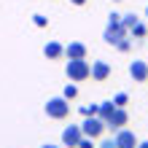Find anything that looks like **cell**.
Returning a JSON list of instances; mask_svg holds the SVG:
<instances>
[{"instance_id":"6da1fadb","label":"cell","mask_w":148,"mask_h":148,"mask_svg":"<svg viewBox=\"0 0 148 148\" xmlns=\"http://www.w3.org/2000/svg\"><path fill=\"white\" fill-rule=\"evenodd\" d=\"M65 73H67V78H70L73 84L75 81H86V78H92V65L86 62V59H67Z\"/></svg>"},{"instance_id":"7a4b0ae2","label":"cell","mask_w":148,"mask_h":148,"mask_svg":"<svg viewBox=\"0 0 148 148\" xmlns=\"http://www.w3.org/2000/svg\"><path fill=\"white\" fill-rule=\"evenodd\" d=\"M43 110H46L49 119L62 121V119H67V113H70V100L67 97H51L46 105H43Z\"/></svg>"},{"instance_id":"3957f363","label":"cell","mask_w":148,"mask_h":148,"mask_svg":"<svg viewBox=\"0 0 148 148\" xmlns=\"http://www.w3.org/2000/svg\"><path fill=\"white\" fill-rule=\"evenodd\" d=\"M81 129H84V135H86V137H94V140H97V137L108 129V124H105L100 116H86V119L81 121Z\"/></svg>"},{"instance_id":"277c9868","label":"cell","mask_w":148,"mask_h":148,"mask_svg":"<svg viewBox=\"0 0 148 148\" xmlns=\"http://www.w3.org/2000/svg\"><path fill=\"white\" fill-rule=\"evenodd\" d=\"M102 38H105V43H108V46H119V43L121 40H124V38H129V30L124 27V24H108V27H105V32H102Z\"/></svg>"},{"instance_id":"5b68a950","label":"cell","mask_w":148,"mask_h":148,"mask_svg":"<svg viewBox=\"0 0 148 148\" xmlns=\"http://www.w3.org/2000/svg\"><path fill=\"white\" fill-rule=\"evenodd\" d=\"M81 137H84L81 124H70V127H65V129H62V145H67V148H78Z\"/></svg>"},{"instance_id":"8992f818","label":"cell","mask_w":148,"mask_h":148,"mask_svg":"<svg viewBox=\"0 0 148 148\" xmlns=\"http://www.w3.org/2000/svg\"><path fill=\"white\" fill-rule=\"evenodd\" d=\"M105 124H108L110 132H119L121 127H127V124H129V113H127V108H116V110L110 113V119L105 121Z\"/></svg>"},{"instance_id":"52a82bcc","label":"cell","mask_w":148,"mask_h":148,"mask_svg":"<svg viewBox=\"0 0 148 148\" xmlns=\"http://www.w3.org/2000/svg\"><path fill=\"white\" fill-rule=\"evenodd\" d=\"M113 137H116V145L119 148H137V137H135V132L132 129H127V127H121L119 132H113Z\"/></svg>"},{"instance_id":"ba28073f","label":"cell","mask_w":148,"mask_h":148,"mask_svg":"<svg viewBox=\"0 0 148 148\" xmlns=\"http://www.w3.org/2000/svg\"><path fill=\"white\" fill-rule=\"evenodd\" d=\"M129 75H132V81L145 84L148 81V65L143 59H132V62H129Z\"/></svg>"},{"instance_id":"9c48e42d","label":"cell","mask_w":148,"mask_h":148,"mask_svg":"<svg viewBox=\"0 0 148 148\" xmlns=\"http://www.w3.org/2000/svg\"><path fill=\"white\" fill-rule=\"evenodd\" d=\"M110 78V65L105 59H94L92 62V81H108Z\"/></svg>"},{"instance_id":"30bf717a","label":"cell","mask_w":148,"mask_h":148,"mask_svg":"<svg viewBox=\"0 0 148 148\" xmlns=\"http://www.w3.org/2000/svg\"><path fill=\"white\" fill-rule=\"evenodd\" d=\"M43 57L46 59H62L65 57V46L59 40H49L46 46H43Z\"/></svg>"},{"instance_id":"8fae6325","label":"cell","mask_w":148,"mask_h":148,"mask_svg":"<svg viewBox=\"0 0 148 148\" xmlns=\"http://www.w3.org/2000/svg\"><path fill=\"white\" fill-rule=\"evenodd\" d=\"M65 57L67 59H86V46H84L81 40L67 43V46H65Z\"/></svg>"},{"instance_id":"7c38bea8","label":"cell","mask_w":148,"mask_h":148,"mask_svg":"<svg viewBox=\"0 0 148 148\" xmlns=\"http://www.w3.org/2000/svg\"><path fill=\"white\" fill-rule=\"evenodd\" d=\"M113 110H116V105H113V100H105V102H100V110H97V116H100L102 121H108Z\"/></svg>"},{"instance_id":"4fadbf2b","label":"cell","mask_w":148,"mask_h":148,"mask_svg":"<svg viewBox=\"0 0 148 148\" xmlns=\"http://www.w3.org/2000/svg\"><path fill=\"white\" fill-rule=\"evenodd\" d=\"M145 35H148V27H145L143 22H137L135 27L129 30V38H145Z\"/></svg>"},{"instance_id":"5bb4252c","label":"cell","mask_w":148,"mask_h":148,"mask_svg":"<svg viewBox=\"0 0 148 148\" xmlns=\"http://www.w3.org/2000/svg\"><path fill=\"white\" fill-rule=\"evenodd\" d=\"M137 22H140V19H137L135 14H121V24H124L127 30H132V27H135Z\"/></svg>"},{"instance_id":"9a60e30c","label":"cell","mask_w":148,"mask_h":148,"mask_svg":"<svg viewBox=\"0 0 148 148\" xmlns=\"http://www.w3.org/2000/svg\"><path fill=\"white\" fill-rule=\"evenodd\" d=\"M127 102H129V94L127 92H119L116 97H113V105H116V108H127Z\"/></svg>"},{"instance_id":"2e32d148","label":"cell","mask_w":148,"mask_h":148,"mask_svg":"<svg viewBox=\"0 0 148 148\" xmlns=\"http://www.w3.org/2000/svg\"><path fill=\"white\" fill-rule=\"evenodd\" d=\"M97 110H100V102H92V105H84L81 108V116H97Z\"/></svg>"},{"instance_id":"e0dca14e","label":"cell","mask_w":148,"mask_h":148,"mask_svg":"<svg viewBox=\"0 0 148 148\" xmlns=\"http://www.w3.org/2000/svg\"><path fill=\"white\" fill-rule=\"evenodd\" d=\"M62 97H67V100H75V97H78V86H75L73 81H70V84L65 86V92H62Z\"/></svg>"},{"instance_id":"ac0fdd59","label":"cell","mask_w":148,"mask_h":148,"mask_svg":"<svg viewBox=\"0 0 148 148\" xmlns=\"http://www.w3.org/2000/svg\"><path fill=\"white\" fill-rule=\"evenodd\" d=\"M32 22H35V27H46V24H49V19L43 14H35V16H32Z\"/></svg>"},{"instance_id":"d6986e66","label":"cell","mask_w":148,"mask_h":148,"mask_svg":"<svg viewBox=\"0 0 148 148\" xmlns=\"http://www.w3.org/2000/svg\"><path fill=\"white\" fill-rule=\"evenodd\" d=\"M78 148H94V137H81V143H78Z\"/></svg>"},{"instance_id":"ffe728a7","label":"cell","mask_w":148,"mask_h":148,"mask_svg":"<svg viewBox=\"0 0 148 148\" xmlns=\"http://www.w3.org/2000/svg\"><path fill=\"white\" fill-rule=\"evenodd\" d=\"M116 49H119V51H129V49H132V38H124Z\"/></svg>"},{"instance_id":"44dd1931","label":"cell","mask_w":148,"mask_h":148,"mask_svg":"<svg viewBox=\"0 0 148 148\" xmlns=\"http://www.w3.org/2000/svg\"><path fill=\"white\" fill-rule=\"evenodd\" d=\"M100 148H119L116 145V137H105V140L100 143Z\"/></svg>"},{"instance_id":"7402d4cb","label":"cell","mask_w":148,"mask_h":148,"mask_svg":"<svg viewBox=\"0 0 148 148\" xmlns=\"http://www.w3.org/2000/svg\"><path fill=\"white\" fill-rule=\"evenodd\" d=\"M121 22V14H116V11H113L110 16H108V24H119Z\"/></svg>"},{"instance_id":"603a6c76","label":"cell","mask_w":148,"mask_h":148,"mask_svg":"<svg viewBox=\"0 0 148 148\" xmlns=\"http://www.w3.org/2000/svg\"><path fill=\"white\" fill-rule=\"evenodd\" d=\"M70 3H73V5H84L86 0H70Z\"/></svg>"},{"instance_id":"cb8c5ba5","label":"cell","mask_w":148,"mask_h":148,"mask_svg":"<svg viewBox=\"0 0 148 148\" xmlns=\"http://www.w3.org/2000/svg\"><path fill=\"white\" fill-rule=\"evenodd\" d=\"M137 148H148V140H143V143H137Z\"/></svg>"},{"instance_id":"d4e9b609","label":"cell","mask_w":148,"mask_h":148,"mask_svg":"<svg viewBox=\"0 0 148 148\" xmlns=\"http://www.w3.org/2000/svg\"><path fill=\"white\" fill-rule=\"evenodd\" d=\"M40 148H59V145H51V143H46V145H40Z\"/></svg>"},{"instance_id":"484cf974","label":"cell","mask_w":148,"mask_h":148,"mask_svg":"<svg viewBox=\"0 0 148 148\" xmlns=\"http://www.w3.org/2000/svg\"><path fill=\"white\" fill-rule=\"evenodd\" d=\"M145 16H148V5H145Z\"/></svg>"},{"instance_id":"4316f807","label":"cell","mask_w":148,"mask_h":148,"mask_svg":"<svg viewBox=\"0 0 148 148\" xmlns=\"http://www.w3.org/2000/svg\"><path fill=\"white\" fill-rule=\"evenodd\" d=\"M113 3H119V0H113Z\"/></svg>"}]
</instances>
